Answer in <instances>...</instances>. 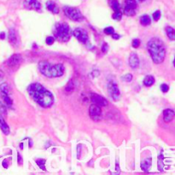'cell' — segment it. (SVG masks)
<instances>
[{
  "label": "cell",
  "mask_w": 175,
  "mask_h": 175,
  "mask_svg": "<svg viewBox=\"0 0 175 175\" xmlns=\"http://www.w3.org/2000/svg\"><path fill=\"white\" fill-rule=\"evenodd\" d=\"M27 92L30 97L41 107L48 108L54 102V97L52 93L46 88L44 87L41 84H31L27 88Z\"/></svg>",
  "instance_id": "obj_1"
},
{
  "label": "cell",
  "mask_w": 175,
  "mask_h": 175,
  "mask_svg": "<svg viewBox=\"0 0 175 175\" xmlns=\"http://www.w3.org/2000/svg\"><path fill=\"white\" fill-rule=\"evenodd\" d=\"M150 56L155 63H162L166 56V46L162 39L159 38H152L147 45Z\"/></svg>",
  "instance_id": "obj_2"
},
{
  "label": "cell",
  "mask_w": 175,
  "mask_h": 175,
  "mask_svg": "<svg viewBox=\"0 0 175 175\" xmlns=\"http://www.w3.org/2000/svg\"><path fill=\"white\" fill-rule=\"evenodd\" d=\"M38 69L41 74L46 77H60L64 74V66L62 63L51 64L47 61H41L38 63Z\"/></svg>",
  "instance_id": "obj_3"
},
{
  "label": "cell",
  "mask_w": 175,
  "mask_h": 175,
  "mask_svg": "<svg viewBox=\"0 0 175 175\" xmlns=\"http://www.w3.org/2000/svg\"><path fill=\"white\" fill-rule=\"evenodd\" d=\"M54 36L60 42H68L72 36L70 26L67 23H56L53 28Z\"/></svg>",
  "instance_id": "obj_4"
},
{
  "label": "cell",
  "mask_w": 175,
  "mask_h": 175,
  "mask_svg": "<svg viewBox=\"0 0 175 175\" xmlns=\"http://www.w3.org/2000/svg\"><path fill=\"white\" fill-rule=\"evenodd\" d=\"M63 11L65 13V15L72 21L75 22H80L84 19L83 15L81 12L75 7H69V6H66L63 8Z\"/></svg>",
  "instance_id": "obj_5"
},
{
  "label": "cell",
  "mask_w": 175,
  "mask_h": 175,
  "mask_svg": "<svg viewBox=\"0 0 175 175\" xmlns=\"http://www.w3.org/2000/svg\"><path fill=\"white\" fill-rule=\"evenodd\" d=\"M74 36H75L79 42L85 44V45H89V36L86 31L83 28L77 27L75 28L74 31Z\"/></svg>",
  "instance_id": "obj_6"
},
{
  "label": "cell",
  "mask_w": 175,
  "mask_h": 175,
  "mask_svg": "<svg viewBox=\"0 0 175 175\" xmlns=\"http://www.w3.org/2000/svg\"><path fill=\"white\" fill-rule=\"evenodd\" d=\"M108 91L109 96L112 98L114 100L117 101L119 100L120 97H121V92L119 87L117 86V84L114 81H110L108 84Z\"/></svg>",
  "instance_id": "obj_7"
},
{
  "label": "cell",
  "mask_w": 175,
  "mask_h": 175,
  "mask_svg": "<svg viewBox=\"0 0 175 175\" xmlns=\"http://www.w3.org/2000/svg\"><path fill=\"white\" fill-rule=\"evenodd\" d=\"M89 114L90 117L93 120V121H99L102 119V109H101L100 106L97 105V104H91L89 108Z\"/></svg>",
  "instance_id": "obj_8"
},
{
  "label": "cell",
  "mask_w": 175,
  "mask_h": 175,
  "mask_svg": "<svg viewBox=\"0 0 175 175\" xmlns=\"http://www.w3.org/2000/svg\"><path fill=\"white\" fill-rule=\"evenodd\" d=\"M24 7L30 10H36L38 12H41L42 7L41 3L38 0H24Z\"/></svg>",
  "instance_id": "obj_9"
},
{
  "label": "cell",
  "mask_w": 175,
  "mask_h": 175,
  "mask_svg": "<svg viewBox=\"0 0 175 175\" xmlns=\"http://www.w3.org/2000/svg\"><path fill=\"white\" fill-rule=\"evenodd\" d=\"M91 97V101L92 102V103L97 104L98 106H107L108 104V101L106 100L103 97H102L100 95L97 94V93H91L90 95Z\"/></svg>",
  "instance_id": "obj_10"
},
{
  "label": "cell",
  "mask_w": 175,
  "mask_h": 175,
  "mask_svg": "<svg viewBox=\"0 0 175 175\" xmlns=\"http://www.w3.org/2000/svg\"><path fill=\"white\" fill-rule=\"evenodd\" d=\"M22 56H21L20 54H15V55H13V56H11L9 58V60H8V62H7V64H8L9 67L13 68V67H15V66L20 65L21 63H22Z\"/></svg>",
  "instance_id": "obj_11"
},
{
  "label": "cell",
  "mask_w": 175,
  "mask_h": 175,
  "mask_svg": "<svg viewBox=\"0 0 175 175\" xmlns=\"http://www.w3.org/2000/svg\"><path fill=\"white\" fill-rule=\"evenodd\" d=\"M129 65L132 69L138 68L139 66V59L136 53H132L129 57Z\"/></svg>",
  "instance_id": "obj_12"
},
{
  "label": "cell",
  "mask_w": 175,
  "mask_h": 175,
  "mask_svg": "<svg viewBox=\"0 0 175 175\" xmlns=\"http://www.w3.org/2000/svg\"><path fill=\"white\" fill-rule=\"evenodd\" d=\"M174 115L175 113L174 110H172L170 109H165L163 111V120H164L165 122H170L174 120Z\"/></svg>",
  "instance_id": "obj_13"
},
{
  "label": "cell",
  "mask_w": 175,
  "mask_h": 175,
  "mask_svg": "<svg viewBox=\"0 0 175 175\" xmlns=\"http://www.w3.org/2000/svg\"><path fill=\"white\" fill-rule=\"evenodd\" d=\"M46 8L48 9V10H50V12L53 14H58L59 13V8L56 5V3L53 1H48L46 3Z\"/></svg>",
  "instance_id": "obj_14"
},
{
  "label": "cell",
  "mask_w": 175,
  "mask_h": 175,
  "mask_svg": "<svg viewBox=\"0 0 175 175\" xmlns=\"http://www.w3.org/2000/svg\"><path fill=\"white\" fill-rule=\"evenodd\" d=\"M0 128L5 135H8L10 133V127L8 124L5 122V121L3 120V118L2 117L1 114H0Z\"/></svg>",
  "instance_id": "obj_15"
},
{
  "label": "cell",
  "mask_w": 175,
  "mask_h": 175,
  "mask_svg": "<svg viewBox=\"0 0 175 175\" xmlns=\"http://www.w3.org/2000/svg\"><path fill=\"white\" fill-rule=\"evenodd\" d=\"M9 40L12 45H16L17 43V36L14 28H10L9 32Z\"/></svg>",
  "instance_id": "obj_16"
},
{
  "label": "cell",
  "mask_w": 175,
  "mask_h": 175,
  "mask_svg": "<svg viewBox=\"0 0 175 175\" xmlns=\"http://www.w3.org/2000/svg\"><path fill=\"white\" fill-rule=\"evenodd\" d=\"M151 167V158H149L141 163V168L144 172H148Z\"/></svg>",
  "instance_id": "obj_17"
},
{
  "label": "cell",
  "mask_w": 175,
  "mask_h": 175,
  "mask_svg": "<svg viewBox=\"0 0 175 175\" xmlns=\"http://www.w3.org/2000/svg\"><path fill=\"white\" fill-rule=\"evenodd\" d=\"M155 83V79L152 75H147L144 79V85L145 86H151Z\"/></svg>",
  "instance_id": "obj_18"
},
{
  "label": "cell",
  "mask_w": 175,
  "mask_h": 175,
  "mask_svg": "<svg viewBox=\"0 0 175 175\" xmlns=\"http://www.w3.org/2000/svg\"><path fill=\"white\" fill-rule=\"evenodd\" d=\"M166 33H167V35L168 36V38H169L171 40H174L175 32L174 29L172 26H167V27H166Z\"/></svg>",
  "instance_id": "obj_19"
},
{
  "label": "cell",
  "mask_w": 175,
  "mask_h": 175,
  "mask_svg": "<svg viewBox=\"0 0 175 175\" xmlns=\"http://www.w3.org/2000/svg\"><path fill=\"white\" fill-rule=\"evenodd\" d=\"M140 22L143 26H148L150 25V22H151V20H150V17L147 15H144L143 16H141L140 18Z\"/></svg>",
  "instance_id": "obj_20"
},
{
  "label": "cell",
  "mask_w": 175,
  "mask_h": 175,
  "mask_svg": "<svg viewBox=\"0 0 175 175\" xmlns=\"http://www.w3.org/2000/svg\"><path fill=\"white\" fill-rule=\"evenodd\" d=\"M0 90L2 91V93L3 94H6V95H10V86H8L7 83H3L0 86Z\"/></svg>",
  "instance_id": "obj_21"
},
{
  "label": "cell",
  "mask_w": 175,
  "mask_h": 175,
  "mask_svg": "<svg viewBox=\"0 0 175 175\" xmlns=\"http://www.w3.org/2000/svg\"><path fill=\"white\" fill-rule=\"evenodd\" d=\"M124 14H125V15H128V16L135 15H136V10H135V9H132V8H130V7H127V6H125Z\"/></svg>",
  "instance_id": "obj_22"
},
{
  "label": "cell",
  "mask_w": 175,
  "mask_h": 175,
  "mask_svg": "<svg viewBox=\"0 0 175 175\" xmlns=\"http://www.w3.org/2000/svg\"><path fill=\"white\" fill-rule=\"evenodd\" d=\"M110 5H111L112 9L114 10V11L120 10V3H119L118 0H112Z\"/></svg>",
  "instance_id": "obj_23"
},
{
  "label": "cell",
  "mask_w": 175,
  "mask_h": 175,
  "mask_svg": "<svg viewBox=\"0 0 175 175\" xmlns=\"http://www.w3.org/2000/svg\"><path fill=\"white\" fill-rule=\"evenodd\" d=\"M2 97H3V99L4 101V102H5L7 105H12L13 101L12 99H10V98L9 97V95H6V94L2 93Z\"/></svg>",
  "instance_id": "obj_24"
},
{
  "label": "cell",
  "mask_w": 175,
  "mask_h": 175,
  "mask_svg": "<svg viewBox=\"0 0 175 175\" xmlns=\"http://www.w3.org/2000/svg\"><path fill=\"white\" fill-rule=\"evenodd\" d=\"M36 163L42 170H45V159H36Z\"/></svg>",
  "instance_id": "obj_25"
},
{
  "label": "cell",
  "mask_w": 175,
  "mask_h": 175,
  "mask_svg": "<svg viewBox=\"0 0 175 175\" xmlns=\"http://www.w3.org/2000/svg\"><path fill=\"white\" fill-rule=\"evenodd\" d=\"M112 17L114 20H116V21H121V17H122V13L121 12L120 10L114 11V13L113 14Z\"/></svg>",
  "instance_id": "obj_26"
},
{
  "label": "cell",
  "mask_w": 175,
  "mask_h": 175,
  "mask_svg": "<svg viewBox=\"0 0 175 175\" xmlns=\"http://www.w3.org/2000/svg\"><path fill=\"white\" fill-rule=\"evenodd\" d=\"M75 90V85H74V81L73 80H71V81H69L68 82V86H66L65 88V91H67L68 92H72L73 91Z\"/></svg>",
  "instance_id": "obj_27"
},
{
  "label": "cell",
  "mask_w": 175,
  "mask_h": 175,
  "mask_svg": "<svg viewBox=\"0 0 175 175\" xmlns=\"http://www.w3.org/2000/svg\"><path fill=\"white\" fill-rule=\"evenodd\" d=\"M104 33H106L107 35H110V34H113L114 33V30L112 26H109V27H106L104 28Z\"/></svg>",
  "instance_id": "obj_28"
},
{
  "label": "cell",
  "mask_w": 175,
  "mask_h": 175,
  "mask_svg": "<svg viewBox=\"0 0 175 175\" xmlns=\"http://www.w3.org/2000/svg\"><path fill=\"white\" fill-rule=\"evenodd\" d=\"M122 79L125 81V82H131L132 80V75H130V74H127V75H124L122 77Z\"/></svg>",
  "instance_id": "obj_29"
},
{
  "label": "cell",
  "mask_w": 175,
  "mask_h": 175,
  "mask_svg": "<svg viewBox=\"0 0 175 175\" xmlns=\"http://www.w3.org/2000/svg\"><path fill=\"white\" fill-rule=\"evenodd\" d=\"M160 17H161V11L160 10H156L155 12L153 14V19H154V21H155V22L159 21Z\"/></svg>",
  "instance_id": "obj_30"
},
{
  "label": "cell",
  "mask_w": 175,
  "mask_h": 175,
  "mask_svg": "<svg viewBox=\"0 0 175 175\" xmlns=\"http://www.w3.org/2000/svg\"><path fill=\"white\" fill-rule=\"evenodd\" d=\"M55 41V38L51 37V36H49V37L46 38V44L49 45H51Z\"/></svg>",
  "instance_id": "obj_31"
},
{
  "label": "cell",
  "mask_w": 175,
  "mask_h": 175,
  "mask_svg": "<svg viewBox=\"0 0 175 175\" xmlns=\"http://www.w3.org/2000/svg\"><path fill=\"white\" fill-rule=\"evenodd\" d=\"M161 90L162 91V92L166 93V92L168 91V90H169V86H168L167 84H162V85L161 86Z\"/></svg>",
  "instance_id": "obj_32"
},
{
  "label": "cell",
  "mask_w": 175,
  "mask_h": 175,
  "mask_svg": "<svg viewBox=\"0 0 175 175\" xmlns=\"http://www.w3.org/2000/svg\"><path fill=\"white\" fill-rule=\"evenodd\" d=\"M139 45H140V40L139 39H133V41H132V46L134 47V48H138V46H139Z\"/></svg>",
  "instance_id": "obj_33"
},
{
  "label": "cell",
  "mask_w": 175,
  "mask_h": 175,
  "mask_svg": "<svg viewBox=\"0 0 175 175\" xmlns=\"http://www.w3.org/2000/svg\"><path fill=\"white\" fill-rule=\"evenodd\" d=\"M109 50V45H108V44H106V43H103V45H102V51L103 52V53H106L107 51Z\"/></svg>",
  "instance_id": "obj_34"
},
{
  "label": "cell",
  "mask_w": 175,
  "mask_h": 175,
  "mask_svg": "<svg viewBox=\"0 0 175 175\" xmlns=\"http://www.w3.org/2000/svg\"><path fill=\"white\" fill-rule=\"evenodd\" d=\"M17 160H18L17 162H18L19 165H22V157L21 156V155L19 153L17 154Z\"/></svg>",
  "instance_id": "obj_35"
},
{
  "label": "cell",
  "mask_w": 175,
  "mask_h": 175,
  "mask_svg": "<svg viewBox=\"0 0 175 175\" xmlns=\"http://www.w3.org/2000/svg\"><path fill=\"white\" fill-rule=\"evenodd\" d=\"M99 75H100V73H99L98 70H94V71L92 72V75H93L94 77H97V76H98Z\"/></svg>",
  "instance_id": "obj_36"
},
{
  "label": "cell",
  "mask_w": 175,
  "mask_h": 175,
  "mask_svg": "<svg viewBox=\"0 0 175 175\" xmlns=\"http://www.w3.org/2000/svg\"><path fill=\"white\" fill-rule=\"evenodd\" d=\"M112 38H114V39H119L120 38V35H118V34H116V33H113L112 34Z\"/></svg>",
  "instance_id": "obj_37"
},
{
  "label": "cell",
  "mask_w": 175,
  "mask_h": 175,
  "mask_svg": "<svg viewBox=\"0 0 175 175\" xmlns=\"http://www.w3.org/2000/svg\"><path fill=\"white\" fill-rule=\"evenodd\" d=\"M3 166L5 168H8V163H7V161H6V160H4V161L3 162Z\"/></svg>",
  "instance_id": "obj_38"
},
{
  "label": "cell",
  "mask_w": 175,
  "mask_h": 175,
  "mask_svg": "<svg viewBox=\"0 0 175 175\" xmlns=\"http://www.w3.org/2000/svg\"><path fill=\"white\" fill-rule=\"evenodd\" d=\"M4 37H5V33H0V38H1V39H3Z\"/></svg>",
  "instance_id": "obj_39"
},
{
  "label": "cell",
  "mask_w": 175,
  "mask_h": 175,
  "mask_svg": "<svg viewBox=\"0 0 175 175\" xmlns=\"http://www.w3.org/2000/svg\"><path fill=\"white\" fill-rule=\"evenodd\" d=\"M3 79V73L2 72V70H0V80H2Z\"/></svg>",
  "instance_id": "obj_40"
},
{
  "label": "cell",
  "mask_w": 175,
  "mask_h": 175,
  "mask_svg": "<svg viewBox=\"0 0 175 175\" xmlns=\"http://www.w3.org/2000/svg\"><path fill=\"white\" fill-rule=\"evenodd\" d=\"M135 1H136V2H138V1H141V2H142V1H144V0H135Z\"/></svg>",
  "instance_id": "obj_41"
}]
</instances>
